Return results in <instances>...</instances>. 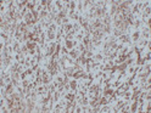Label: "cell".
I'll return each instance as SVG.
<instances>
[{"mask_svg":"<svg viewBox=\"0 0 151 113\" xmlns=\"http://www.w3.org/2000/svg\"><path fill=\"white\" fill-rule=\"evenodd\" d=\"M121 73H122V71H118V69H116V68H113V72H112V74L110 75V78H109V80H107V84H111V85H116V83H117V80H118V78H119Z\"/></svg>","mask_w":151,"mask_h":113,"instance_id":"cell-1","label":"cell"},{"mask_svg":"<svg viewBox=\"0 0 151 113\" xmlns=\"http://www.w3.org/2000/svg\"><path fill=\"white\" fill-rule=\"evenodd\" d=\"M42 71H43V69H42ZM51 80H52V74H51V72L48 71V69H44V71H43V83H44V84H49Z\"/></svg>","mask_w":151,"mask_h":113,"instance_id":"cell-2","label":"cell"}]
</instances>
